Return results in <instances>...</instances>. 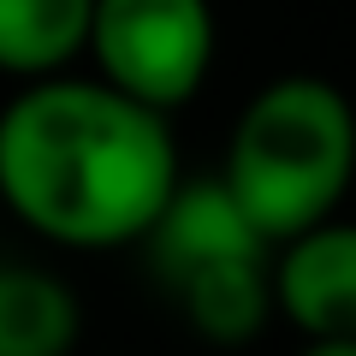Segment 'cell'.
Returning a JSON list of instances; mask_svg holds the SVG:
<instances>
[{
  "instance_id": "cell-1",
  "label": "cell",
  "mask_w": 356,
  "mask_h": 356,
  "mask_svg": "<svg viewBox=\"0 0 356 356\" xmlns=\"http://www.w3.org/2000/svg\"><path fill=\"white\" fill-rule=\"evenodd\" d=\"M178 196L172 131L107 77H36L0 107V202L72 250L154 232Z\"/></svg>"
},
{
  "instance_id": "cell-2",
  "label": "cell",
  "mask_w": 356,
  "mask_h": 356,
  "mask_svg": "<svg viewBox=\"0 0 356 356\" xmlns=\"http://www.w3.org/2000/svg\"><path fill=\"white\" fill-rule=\"evenodd\" d=\"M356 178V107L327 77L267 83L232 125L226 191L267 243L327 226Z\"/></svg>"
},
{
  "instance_id": "cell-3",
  "label": "cell",
  "mask_w": 356,
  "mask_h": 356,
  "mask_svg": "<svg viewBox=\"0 0 356 356\" xmlns=\"http://www.w3.org/2000/svg\"><path fill=\"white\" fill-rule=\"evenodd\" d=\"M89 54L131 102L184 107L214 65V6L208 0H95Z\"/></svg>"
},
{
  "instance_id": "cell-4",
  "label": "cell",
  "mask_w": 356,
  "mask_h": 356,
  "mask_svg": "<svg viewBox=\"0 0 356 356\" xmlns=\"http://www.w3.org/2000/svg\"><path fill=\"white\" fill-rule=\"evenodd\" d=\"M273 303L309 344H356V226H315L285 243Z\"/></svg>"
},
{
  "instance_id": "cell-5",
  "label": "cell",
  "mask_w": 356,
  "mask_h": 356,
  "mask_svg": "<svg viewBox=\"0 0 356 356\" xmlns=\"http://www.w3.org/2000/svg\"><path fill=\"white\" fill-rule=\"evenodd\" d=\"M149 250L161 280L178 285L184 273L208 261H232V255H261L267 238L255 232V220L243 214V202L226 191V178L214 184H178V196L166 202V214L154 220Z\"/></svg>"
},
{
  "instance_id": "cell-6",
  "label": "cell",
  "mask_w": 356,
  "mask_h": 356,
  "mask_svg": "<svg viewBox=\"0 0 356 356\" xmlns=\"http://www.w3.org/2000/svg\"><path fill=\"white\" fill-rule=\"evenodd\" d=\"M178 309L191 321V332H202L208 344H250L273 315V273L261 255H232V261H208L196 273L172 285Z\"/></svg>"
},
{
  "instance_id": "cell-7",
  "label": "cell",
  "mask_w": 356,
  "mask_h": 356,
  "mask_svg": "<svg viewBox=\"0 0 356 356\" xmlns=\"http://www.w3.org/2000/svg\"><path fill=\"white\" fill-rule=\"evenodd\" d=\"M77 297L42 267H0V356H72Z\"/></svg>"
},
{
  "instance_id": "cell-8",
  "label": "cell",
  "mask_w": 356,
  "mask_h": 356,
  "mask_svg": "<svg viewBox=\"0 0 356 356\" xmlns=\"http://www.w3.org/2000/svg\"><path fill=\"white\" fill-rule=\"evenodd\" d=\"M95 0H0V72L54 77L77 48H89Z\"/></svg>"
},
{
  "instance_id": "cell-9",
  "label": "cell",
  "mask_w": 356,
  "mask_h": 356,
  "mask_svg": "<svg viewBox=\"0 0 356 356\" xmlns=\"http://www.w3.org/2000/svg\"><path fill=\"white\" fill-rule=\"evenodd\" d=\"M303 356H356V344H309Z\"/></svg>"
}]
</instances>
